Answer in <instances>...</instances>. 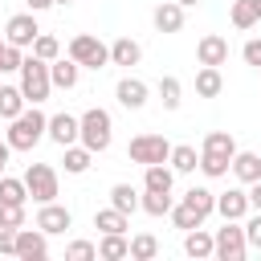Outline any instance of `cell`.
Wrapping results in <instances>:
<instances>
[{
	"label": "cell",
	"mask_w": 261,
	"mask_h": 261,
	"mask_svg": "<svg viewBox=\"0 0 261 261\" xmlns=\"http://www.w3.org/2000/svg\"><path fill=\"white\" fill-rule=\"evenodd\" d=\"M184 204H188L200 220H208V216L216 212V192H208V188H188V192H184Z\"/></svg>",
	"instance_id": "603a6c76"
},
{
	"label": "cell",
	"mask_w": 261,
	"mask_h": 261,
	"mask_svg": "<svg viewBox=\"0 0 261 261\" xmlns=\"http://www.w3.org/2000/svg\"><path fill=\"white\" fill-rule=\"evenodd\" d=\"M257 73H261V69H257Z\"/></svg>",
	"instance_id": "f5cc1de1"
},
{
	"label": "cell",
	"mask_w": 261,
	"mask_h": 261,
	"mask_svg": "<svg viewBox=\"0 0 261 261\" xmlns=\"http://www.w3.org/2000/svg\"><path fill=\"white\" fill-rule=\"evenodd\" d=\"M24 106H29V98H24L20 86H0V118H4V122H12Z\"/></svg>",
	"instance_id": "cb8c5ba5"
},
{
	"label": "cell",
	"mask_w": 261,
	"mask_h": 261,
	"mask_svg": "<svg viewBox=\"0 0 261 261\" xmlns=\"http://www.w3.org/2000/svg\"><path fill=\"white\" fill-rule=\"evenodd\" d=\"M65 151V171L69 175H82V171H90V163H94V151L86 147V143H69V147H61Z\"/></svg>",
	"instance_id": "d4e9b609"
},
{
	"label": "cell",
	"mask_w": 261,
	"mask_h": 261,
	"mask_svg": "<svg viewBox=\"0 0 261 261\" xmlns=\"http://www.w3.org/2000/svg\"><path fill=\"white\" fill-rule=\"evenodd\" d=\"M196 61H200V65H224V61H228V41H224L220 33L200 37V45H196Z\"/></svg>",
	"instance_id": "5bb4252c"
},
{
	"label": "cell",
	"mask_w": 261,
	"mask_h": 261,
	"mask_svg": "<svg viewBox=\"0 0 261 261\" xmlns=\"http://www.w3.org/2000/svg\"><path fill=\"white\" fill-rule=\"evenodd\" d=\"M179 4H184V8H196V4H200V0H179Z\"/></svg>",
	"instance_id": "7dc6e473"
},
{
	"label": "cell",
	"mask_w": 261,
	"mask_h": 261,
	"mask_svg": "<svg viewBox=\"0 0 261 261\" xmlns=\"http://www.w3.org/2000/svg\"><path fill=\"white\" fill-rule=\"evenodd\" d=\"M167 163H171L175 171H184V175H188V171H196V167H200V155H196V147H192V143H175Z\"/></svg>",
	"instance_id": "4dcf8cb0"
},
{
	"label": "cell",
	"mask_w": 261,
	"mask_h": 261,
	"mask_svg": "<svg viewBox=\"0 0 261 261\" xmlns=\"http://www.w3.org/2000/svg\"><path fill=\"white\" fill-rule=\"evenodd\" d=\"M20 65H24V49L4 41V49H0V73H20Z\"/></svg>",
	"instance_id": "8d00e7d4"
},
{
	"label": "cell",
	"mask_w": 261,
	"mask_h": 261,
	"mask_svg": "<svg viewBox=\"0 0 261 261\" xmlns=\"http://www.w3.org/2000/svg\"><path fill=\"white\" fill-rule=\"evenodd\" d=\"M216 212H220L224 220H245V216L253 212L249 192H245V188H228V192H220V196H216Z\"/></svg>",
	"instance_id": "30bf717a"
},
{
	"label": "cell",
	"mask_w": 261,
	"mask_h": 261,
	"mask_svg": "<svg viewBox=\"0 0 261 261\" xmlns=\"http://www.w3.org/2000/svg\"><path fill=\"white\" fill-rule=\"evenodd\" d=\"M8 155H12V147H8V139L0 143V175H4V167H8Z\"/></svg>",
	"instance_id": "bcb514c9"
},
{
	"label": "cell",
	"mask_w": 261,
	"mask_h": 261,
	"mask_svg": "<svg viewBox=\"0 0 261 261\" xmlns=\"http://www.w3.org/2000/svg\"><path fill=\"white\" fill-rule=\"evenodd\" d=\"M171 208H175L171 192H151V188H143V212H147V216H171Z\"/></svg>",
	"instance_id": "f1b7e54d"
},
{
	"label": "cell",
	"mask_w": 261,
	"mask_h": 261,
	"mask_svg": "<svg viewBox=\"0 0 261 261\" xmlns=\"http://www.w3.org/2000/svg\"><path fill=\"white\" fill-rule=\"evenodd\" d=\"M114 98H118V106H126V110H143L147 98H151V90H147L143 77H122V82L114 86Z\"/></svg>",
	"instance_id": "8fae6325"
},
{
	"label": "cell",
	"mask_w": 261,
	"mask_h": 261,
	"mask_svg": "<svg viewBox=\"0 0 261 261\" xmlns=\"http://www.w3.org/2000/svg\"><path fill=\"white\" fill-rule=\"evenodd\" d=\"M220 90H224L220 65H200V73H196V94H200V98H220Z\"/></svg>",
	"instance_id": "7402d4cb"
},
{
	"label": "cell",
	"mask_w": 261,
	"mask_h": 261,
	"mask_svg": "<svg viewBox=\"0 0 261 261\" xmlns=\"http://www.w3.org/2000/svg\"><path fill=\"white\" fill-rule=\"evenodd\" d=\"M94 228H102V232H126L130 228V216L110 204V208H98L94 212Z\"/></svg>",
	"instance_id": "4316f807"
},
{
	"label": "cell",
	"mask_w": 261,
	"mask_h": 261,
	"mask_svg": "<svg viewBox=\"0 0 261 261\" xmlns=\"http://www.w3.org/2000/svg\"><path fill=\"white\" fill-rule=\"evenodd\" d=\"M29 4V12H45V8H53V0H24Z\"/></svg>",
	"instance_id": "f6af8a7d"
},
{
	"label": "cell",
	"mask_w": 261,
	"mask_h": 261,
	"mask_svg": "<svg viewBox=\"0 0 261 261\" xmlns=\"http://www.w3.org/2000/svg\"><path fill=\"white\" fill-rule=\"evenodd\" d=\"M151 20H155L159 33H179L184 29V4L179 0H163V4H155Z\"/></svg>",
	"instance_id": "9a60e30c"
},
{
	"label": "cell",
	"mask_w": 261,
	"mask_h": 261,
	"mask_svg": "<svg viewBox=\"0 0 261 261\" xmlns=\"http://www.w3.org/2000/svg\"><path fill=\"white\" fill-rule=\"evenodd\" d=\"M49 139L57 143V147H69V143H77L82 139V118H73V114H53L49 118Z\"/></svg>",
	"instance_id": "7c38bea8"
},
{
	"label": "cell",
	"mask_w": 261,
	"mask_h": 261,
	"mask_svg": "<svg viewBox=\"0 0 261 261\" xmlns=\"http://www.w3.org/2000/svg\"><path fill=\"white\" fill-rule=\"evenodd\" d=\"M0 77H4V73H0ZM0 86H4V82H0Z\"/></svg>",
	"instance_id": "f907efd6"
},
{
	"label": "cell",
	"mask_w": 261,
	"mask_h": 261,
	"mask_svg": "<svg viewBox=\"0 0 261 261\" xmlns=\"http://www.w3.org/2000/svg\"><path fill=\"white\" fill-rule=\"evenodd\" d=\"M45 135H49V118H45L37 106H24V110L8 122V135H4V139H8L12 151H33Z\"/></svg>",
	"instance_id": "6da1fadb"
},
{
	"label": "cell",
	"mask_w": 261,
	"mask_h": 261,
	"mask_svg": "<svg viewBox=\"0 0 261 261\" xmlns=\"http://www.w3.org/2000/svg\"><path fill=\"white\" fill-rule=\"evenodd\" d=\"M110 135H114L110 110H102V106H90V110L82 114V139H77V143H86L94 155H102V151L110 147Z\"/></svg>",
	"instance_id": "3957f363"
},
{
	"label": "cell",
	"mask_w": 261,
	"mask_h": 261,
	"mask_svg": "<svg viewBox=\"0 0 261 261\" xmlns=\"http://www.w3.org/2000/svg\"><path fill=\"white\" fill-rule=\"evenodd\" d=\"M0 49H4V41H0Z\"/></svg>",
	"instance_id": "816d5d0a"
},
{
	"label": "cell",
	"mask_w": 261,
	"mask_h": 261,
	"mask_svg": "<svg viewBox=\"0 0 261 261\" xmlns=\"http://www.w3.org/2000/svg\"><path fill=\"white\" fill-rule=\"evenodd\" d=\"M0 253L16 257V228H0Z\"/></svg>",
	"instance_id": "7bdbcfd3"
},
{
	"label": "cell",
	"mask_w": 261,
	"mask_h": 261,
	"mask_svg": "<svg viewBox=\"0 0 261 261\" xmlns=\"http://www.w3.org/2000/svg\"><path fill=\"white\" fill-rule=\"evenodd\" d=\"M98 257H102V261H122V257H130V237H126V232H102Z\"/></svg>",
	"instance_id": "ac0fdd59"
},
{
	"label": "cell",
	"mask_w": 261,
	"mask_h": 261,
	"mask_svg": "<svg viewBox=\"0 0 261 261\" xmlns=\"http://www.w3.org/2000/svg\"><path fill=\"white\" fill-rule=\"evenodd\" d=\"M37 37H41L37 12H16V16H8V24H4V41H8V45L33 49V41H37Z\"/></svg>",
	"instance_id": "ba28073f"
},
{
	"label": "cell",
	"mask_w": 261,
	"mask_h": 261,
	"mask_svg": "<svg viewBox=\"0 0 261 261\" xmlns=\"http://www.w3.org/2000/svg\"><path fill=\"white\" fill-rule=\"evenodd\" d=\"M261 16H257V0H232V24L237 29H253Z\"/></svg>",
	"instance_id": "e575fe53"
},
{
	"label": "cell",
	"mask_w": 261,
	"mask_h": 261,
	"mask_svg": "<svg viewBox=\"0 0 261 261\" xmlns=\"http://www.w3.org/2000/svg\"><path fill=\"white\" fill-rule=\"evenodd\" d=\"M16 257L20 261H41L49 257V232L45 228H16Z\"/></svg>",
	"instance_id": "9c48e42d"
},
{
	"label": "cell",
	"mask_w": 261,
	"mask_h": 261,
	"mask_svg": "<svg viewBox=\"0 0 261 261\" xmlns=\"http://www.w3.org/2000/svg\"><path fill=\"white\" fill-rule=\"evenodd\" d=\"M151 257H159V241L151 232L130 237V261H151Z\"/></svg>",
	"instance_id": "d6a6232c"
},
{
	"label": "cell",
	"mask_w": 261,
	"mask_h": 261,
	"mask_svg": "<svg viewBox=\"0 0 261 261\" xmlns=\"http://www.w3.org/2000/svg\"><path fill=\"white\" fill-rule=\"evenodd\" d=\"M232 175L249 188L253 179H261V155H253V151H237L232 155Z\"/></svg>",
	"instance_id": "ffe728a7"
},
{
	"label": "cell",
	"mask_w": 261,
	"mask_h": 261,
	"mask_svg": "<svg viewBox=\"0 0 261 261\" xmlns=\"http://www.w3.org/2000/svg\"><path fill=\"white\" fill-rule=\"evenodd\" d=\"M110 204L130 216V212L143 208V196H139V188H130V184H114V188H110Z\"/></svg>",
	"instance_id": "484cf974"
},
{
	"label": "cell",
	"mask_w": 261,
	"mask_h": 261,
	"mask_svg": "<svg viewBox=\"0 0 261 261\" xmlns=\"http://www.w3.org/2000/svg\"><path fill=\"white\" fill-rule=\"evenodd\" d=\"M200 171H204L208 179H220V175L232 171V159H228V155H216V151H200Z\"/></svg>",
	"instance_id": "1f68e13d"
},
{
	"label": "cell",
	"mask_w": 261,
	"mask_h": 261,
	"mask_svg": "<svg viewBox=\"0 0 261 261\" xmlns=\"http://www.w3.org/2000/svg\"><path fill=\"white\" fill-rule=\"evenodd\" d=\"M155 90H159V102H163V110H179V102H184V86H179V77L163 73Z\"/></svg>",
	"instance_id": "83f0119b"
},
{
	"label": "cell",
	"mask_w": 261,
	"mask_h": 261,
	"mask_svg": "<svg viewBox=\"0 0 261 261\" xmlns=\"http://www.w3.org/2000/svg\"><path fill=\"white\" fill-rule=\"evenodd\" d=\"M98 257V245H90V241H69L65 245V261H94Z\"/></svg>",
	"instance_id": "f35d334b"
},
{
	"label": "cell",
	"mask_w": 261,
	"mask_h": 261,
	"mask_svg": "<svg viewBox=\"0 0 261 261\" xmlns=\"http://www.w3.org/2000/svg\"><path fill=\"white\" fill-rule=\"evenodd\" d=\"M171 224H175V228H184V232H188V228H196V224H204V220H200V216H196V212H192V208H188V204H184V200H179V204H175V208H171Z\"/></svg>",
	"instance_id": "74e56055"
},
{
	"label": "cell",
	"mask_w": 261,
	"mask_h": 261,
	"mask_svg": "<svg viewBox=\"0 0 261 261\" xmlns=\"http://www.w3.org/2000/svg\"><path fill=\"white\" fill-rule=\"evenodd\" d=\"M20 179H24V188H29V196H33L37 204L57 200V171H53L49 163H29Z\"/></svg>",
	"instance_id": "8992f818"
},
{
	"label": "cell",
	"mask_w": 261,
	"mask_h": 261,
	"mask_svg": "<svg viewBox=\"0 0 261 261\" xmlns=\"http://www.w3.org/2000/svg\"><path fill=\"white\" fill-rule=\"evenodd\" d=\"M212 237H216V257L220 261H245L249 237H245V224L241 220H224V228H216Z\"/></svg>",
	"instance_id": "5b68a950"
},
{
	"label": "cell",
	"mask_w": 261,
	"mask_h": 261,
	"mask_svg": "<svg viewBox=\"0 0 261 261\" xmlns=\"http://www.w3.org/2000/svg\"><path fill=\"white\" fill-rule=\"evenodd\" d=\"M241 57H245V65H253V69H261V37H253V41H245V49H241Z\"/></svg>",
	"instance_id": "b9f144b4"
},
{
	"label": "cell",
	"mask_w": 261,
	"mask_h": 261,
	"mask_svg": "<svg viewBox=\"0 0 261 261\" xmlns=\"http://www.w3.org/2000/svg\"><path fill=\"white\" fill-rule=\"evenodd\" d=\"M184 253H188V257H196V261L216 257V237H212V232H204V228L196 224V228H188V232H184Z\"/></svg>",
	"instance_id": "2e32d148"
},
{
	"label": "cell",
	"mask_w": 261,
	"mask_h": 261,
	"mask_svg": "<svg viewBox=\"0 0 261 261\" xmlns=\"http://www.w3.org/2000/svg\"><path fill=\"white\" fill-rule=\"evenodd\" d=\"M249 204H253V212H261V179L249 184Z\"/></svg>",
	"instance_id": "ee69618b"
},
{
	"label": "cell",
	"mask_w": 261,
	"mask_h": 261,
	"mask_svg": "<svg viewBox=\"0 0 261 261\" xmlns=\"http://www.w3.org/2000/svg\"><path fill=\"white\" fill-rule=\"evenodd\" d=\"M257 16H261V0H257Z\"/></svg>",
	"instance_id": "681fc988"
},
{
	"label": "cell",
	"mask_w": 261,
	"mask_h": 261,
	"mask_svg": "<svg viewBox=\"0 0 261 261\" xmlns=\"http://www.w3.org/2000/svg\"><path fill=\"white\" fill-rule=\"evenodd\" d=\"M200 151H216V155H237V139H232V130H208L204 135V147Z\"/></svg>",
	"instance_id": "f546056e"
},
{
	"label": "cell",
	"mask_w": 261,
	"mask_h": 261,
	"mask_svg": "<svg viewBox=\"0 0 261 261\" xmlns=\"http://www.w3.org/2000/svg\"><path fill=\"white\" fill-rule=\"evenodd\" d=\"M69 57L82 65V69H106L110 65V45H102L94 33H77L69 41Z\"/></svg>",
	"instance_id": "277c9868"
},
{
	"label": "cell",
	"mask_w": 261,
	"mask_h": 261,
	"mask_svg": "<svg viewBox=\"0 0 261 261\" xmlns=\"http://www.w3.org/2000/svg\"><path fill=\"white\" fill-rule=\"evenodd\" d=\"M24 200H29V188H24V179L0 175V204H24Z\"/></svg>",
	"instance_id": "836d02e7"
},
{
	"label": "cell",
	"mask_w": 261,
	"mask_h": 261,
	"mask_svg": "<svg viewBox=\"0 0 261 261\" xmlns=\"http://www.w3.org/2000/svg\"><path fill=\"white\" fill-rule=\"evenodd\" d=\"M245 237H249V249L261 253V212H253V216L245 220Z\"/></svg>",
	"instance_id": "60d3db41"
},
{
	"label": "cell",
	"mask_w": 261,
	"mask_h": 261,
	"mask_svg": "<svg viewBox=\"0 0 261 261\" xmlns=\"http://www.w3.org/2000/svg\"><path fill=\"white\" fill-rule=\"evenodd\" d=\"M69 224H73V216H69V208H65V204H57V200L41 204V212H37V228H45V232L53 237V232H65Z\"/></svg>",
	"instance_id": "4fadbf2b"
},
{
	"label": "cell",
	"mask_w": 261,
	"mask_h": 261,
	"mask_svg": "<svg viewBox=\"0 0 261 261\" xmlns=\"http://www.w3.org/2000/svg\"><path fill=\"white\" fill-rule=\"evenodd\" d=\"M24 224V204H0V228H20Z\"/></svg>",
	"instance_id": "ab89813d"
},
{
	"label": "cell",
	"mask_w": 261,
	"mask_h": 261,
	"mask_svg": "<svg viewBox=\"0 0 261 261\" xmlns=\"http://www.w3.org/2000/svg\"><path fill=\"white\" fill-rule=\"evenodd\" d=\"M20 90H24V98H29V106H41L49 94H53V77H49V61H41L37 53H29L24 57V65H20Z\"/></svg>",
	"instance_id": "7a4b0ae2"
},
{
	"label": "cell",
	"mask_w": 261,
	"mask_h": 261,
	"mask_svg": "<svg viewBox=\"0 0 261 261\" xmlns=\"http://www.w3.org/2000/svg\"><path fill=\"white\" fill-rule=\"evenodd\" d=\"M139 57H143V45L135 37H118L110 45V65H139Z\"/></svg>",
	"instance_id": "44dd1931"
},
{
	"label": "cell",
	"mask_w": 261,
	"mask_h": 261,
	"mask_svg": "<svg viewBox=\"0 0 261 261\" xmlns=\"http://www.w3.org/2000/svg\"><path fill=\"white\" fill-rule=\"evenodd\" d=\"M53 4H73V0H53Z\"/></svg>",
	"instance_id": "c3c4849f"
},
{
	"label": "cell",
	"mask_w": 261,
	"mask_h": 261,
	"mask_svg": "<svg viewBox=\"0 0 261 261\" xmlns=\"http://www.w3.org/2000/svg\"><path fill=\"white\" fill-rule=\"evenodd\" d=\"M126 155L135 159V163H167L171 159V143L163 139V135H135L130 139V147H126Z\"/></svg>",
	"instance_id": "52a82bcc"
},
{
	"label": "cell",
	"mask_w": 261,
	"mask_h": 261,
	"mask_svg": "<svg viewBox=\"0 0 261 261\" xmlns=\"http://www.w3.org/2000/svg\"><path fill=\"white\" fill-rule=\"evenodd\" d=\"M49 77H53V90H73L82 77V65L73 57H57V61H49Z\"/></svg>",
	"instance_id": "e0dca14e"
},
{
	"label": "cell",
	"mask_w": 261,
	"mask_h": 261,
	"mask_svg": "<svg viewBox=\"0 0 261 261\" xmlns=\"http://www.w3.org/2000/svg\"><path fill=\"white\" fill-rule=\"evenodd\" d=\"M33 53H37L41 61H57V57H61V41H57L53 33H41V37L33 41Z\"/></svg>",
	"instance_id": "d590c367"
},
{
	"label": "cell",
	"mask_w": 261,
	"mask_h": 261,
	"mask_svg": "<svg viewBox=\"0 0 261 261\" xmlns=\"http://www.w3.org/2000/svg\"><path fill=\"white\" fill-rule=\"evenodd\" d=\"M171 184H175V167H167V163H147V167H143V188H151V192H171Z\"/></svg>",
	"instance_id": "d6986e66"
}]
</instances>
